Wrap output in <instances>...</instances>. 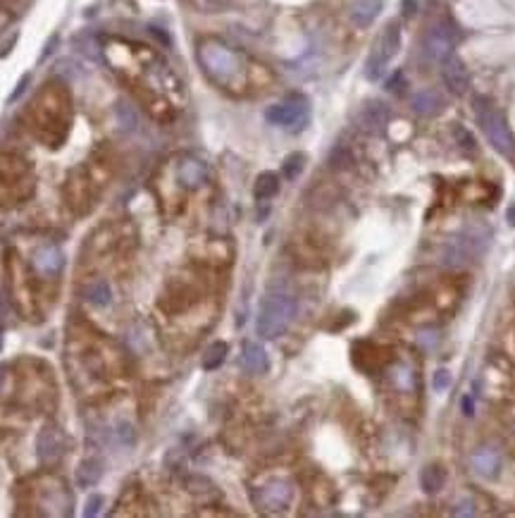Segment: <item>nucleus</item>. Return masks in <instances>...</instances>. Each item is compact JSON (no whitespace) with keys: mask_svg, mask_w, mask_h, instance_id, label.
Masks as SVG:
<instances>
[{"mask_svg":"<svg viewBox=\"0 0 515 518\" xmlns=\"http://www.w3.org/2000/svg\"><path fill=\"white\" fill-rule=\"evenodd\" d=\"M296 299L284 292H270L267 297L260 301L258 308V323L256 330L263 339H277L289 330V325L296 318Z\"/></svg>","mask_w":515,"mask_h":518,"instance_id":"2","label":"nucleus"},{"mask_svg":"<svg viewBox=\"0 0 515 518\" xmlns=\"http://www.w3.org/2000/svg\"><path fill=\"white\" fill-rule=\"evenodd\" d=\"M265 117L270 124H277V127H284L289 132H301L308 124L310 106L303 96H289L286 101L270 106L265 110Z\"/></svg>","mask_w":515,"mask_h":518,"instance_id":"5","label":"nucleus"},{"mask_svg":"<svg viewBox=\"0 0 515 518\" xmlns=\"http://www.w3.org/2000/svg\"><path fill=\"white\" fill-rule=\"evenodd\" d=\"M227 351H229L227 341H212L205 349V356H203V368H205V370H217V368L225 363Z\"/></svg>","mask_w":515,"mask_h":518,"instance_id":"21","label":"nucleus"},{"mask_svg":"<svg viewBox=\"0 0 515 518\" xmlns=\"http://www.w3.org/2000/svg\"><path fill=\"white\" fill-rule=\"evenodd\" d=\"M196 55H199L203 72L225 89L241 84L243 77H246V65H243L241 53H236L217 39H203Z\"/></svg>","mask_w":515,"mask_h":518,"instance_id":"1","label":"nucleus"},{"mask_svg":"<svg viewBox=\"0 0 515 518\" xmlns=\"http://www.w3.org/2000/svg\"><path fill=\"white\" fill-rule=\"evenodd\" d=\"M387 120H389V110L382 103H367L361 110V124H363V129L370 134H382L384 127H387Z\"/></svg>","mask_w":515,"mask_h":518,"instance_id":"13","label":"nucleus"},{"mask_svg":"<svg viewBox=\"0 0 515 518\" xmlns=\"http://www.w3.org/2000/svg\"><path fill=\"white\" fill-rule=\"evenodd\" d=\"M382 10V0H351L348 3V17L358 27H367Z\"/></svg>","mask_w":515,"mask_h":518,"instance_id":"11","label":"nucleus"},{"mask_svg":"<svg viewBox=\"0 0 515 518\" xmlns=\"http://www.w3.org/2000/svg\"><path fill=\"white\" fill-rule=\"evenodd\" d=\"M241 366L246 368L248 372H265L270 366L267 354L265 349L258 344V341H243L241 346Z\"/></svg>","mask_w":515,"mask_h":518,"instance_id":"14","label":"nucleus"},{"mask_svg":"<svg viewBox=\"0 0 515 518\" xmlns=\"http://www.w3.org/2000/svg\"><path fill=\"white\" fill-rule=\"evenodd\" d=\"M506 217H508V225H511V227H515V206H511V208H508Z\"/></svg>","mask_w":515,"mask_h":518,"instance_id":"29","label":"nucleus"},{"mask_svg":"<svg viewBox=\"0 0 515 518\" xmlns=\"http://www.w3.org/2000/svg\"><path fill=\"white\" fill-rule=\"evenodd\" d=\"M62 452H65L62 430L55 426H46L39 432V439H36V457H39L41 464H55L62 457Z\"/></svg>","mask_w":515,"mask_h":518,"instance_id":"7","label":"nucleus"},{"mask_svg":"<svg viewBox=\"0 0 515 518\" xmlns=\"http://www.w3.org/2000/svg\"><path fill=\"white\" fill-rule=\"evenodd\" d=\"M291 501V485L289 483H272L263 488V506L267 509H284Z\"/></svg>","mask_w":515,"mask_h":518,"instance_id":"15","label":"nucleus"},{"mask_svg":"<svg viewBox=\"0 0 515 518\" xmlns=\"http://www.w3.org/2000/svg\"><path fill=\"white\" fill-rule=\"evenodd\" d=\"M103 501H105V499H103L101 495H91V497H88V499H86V509H84V516L88 518V516H98V514H101V506H103Z\"/></svg>","mask_w":515,"mask_h":518,"instance_id":"25","label":"nucleus"},{"mask_svg":"<svg viewBox=\"0 0 515 518\" xmlns=\"http://www.w3.org/2000/svg\"><path fill=\"white\" fill-rule=\"evenodd\" d=\"M410 108H413L415 115L430 117V115H434V112L441 108V98H439V93L432 91V89L418 91L413 98H410Z\"/></svg>","mask_w":515,"mask_h":518,"instance_id":"16","label":"nucleus"},{"mask_svg":"<svg viewBox=\"0 0 515 518\" xmlns=\"http://www.w3.org/2000/svg\"><path fill=\"white\" fill-rule=\"evenodd\" d=\"M3 341H5V339H3V332H0V351H3Z\"/></svg>","mask_w":515,"mask_h":518,"instance_id":"31","label":"nucleus"},{"mask_svg":"<svg viewBox=\"0 0 515 518\" xmlns=\"http://www.w3.org/2000/svg\"><path fill=\"white\" fill-rule=\"evenodd\" d=\"M446 483V470L441 468L439 464H430L423 468L420 473V488H423L425 495H436Z\"/></svg>","mask_w":515,"mask_h":518,"instance_id":"17","label":"nucleus"},{"mask_svg":"<svg viewBox=\"0 0 515 518\" xmlns=\"http://www.w3.org/2000/svg\"><path fill=\"white\" fill-rule=\"evenodd\" d=\"M475 110H477V120H480L482 129H485L489 143H492L498 153L511 155L515 151V143H513V137H511V129H508V124H506V120H503L501 112L494 110V108L485 101H477Z\"/></svg>","mask_w":515,"mask_h":518,"instance_id":"4","label":"nucleus"},{"mask_svg":"<svg viewBox=\"0 0 515 518\" xmlns=\"http://www.w3.org/2000/svg\"><path fill=\"white\" fill-rule=\"evenodd\" d=\"M8 315V301H5V297L0 294V318H5Z\"/></svg>","mask_w":515,"mask_h":518,"instance_id":"28","label":"nucleus"},{"mask_svg":"<svg viewBox=\"0 0 515 518\" xmlns=\"http://www.w3.org/2000/svg\"><path fill=\"white\" fill-rule=\"evenodd\" d=\"M0 380H3V366H0Z\"/></svg>","mask_w":515,"mask_h":518,"instance_id":"32","label":"nucleus"},{"mask_svg":"<svg viewBox=\"0 0 515 518\" xmlns=\"http://www.w3.org/2000/svg\"><path fill=\"white\" fill-rule=\"evenodd\" d=\"M489 239L482 237L480 232H463L454 237L449 246L444 248V263L446 266H465V263L480 258L487 251Z\"/></svg>","mask_w":515,"mask_h":518,"instance_id":"6","label":"nucleus"},{"mask_svg":"<svg viewBox=\"0 0 515 518\" xmlns=\"http://www.w3.org/2000/svg\"><path fill=\"white\" fill-rule=\"evenodd\" d=\"M84 299H86V301H91L93 306H108V303H110V299H112L110 284H108L105 279H96V282L86 284Z\"/></svg>","mask_w":515,"mask_h":518,"instance_id":"20","label":"nucleus"},{"mask_svg":"<svg viewBox=\"0 0 515 518\" xmlns=\"http://www.w3.org/2000/svg\"><path fill=\"white\" fill-rule=\"evenodd\" d=\"M463 413H465V416H472V399L470 397H463Z\"/></svg>","mask_w":515,"mask_h":518,"instance_id":"27","label":"nucleus"},{"mask_svg":"<svg viewBox=\"0 0 515 518\" xmlns=\"http://www.w3.org/2000/svg\"><path fill=\"white\" fill-rule=\"evenodd\" d=\"M208 177L205 163H201L199 158H184L176 168V179L184 186H201Z\"/></svg>","mask_w":515,"mask_h":518,"instance_id":"12","label":"nucleus"},{"mask_svg":"<svg viewBox=\"0 0 515 518\" xmlns=\"http://www.w3.org/2000/svg\"><path fill=\"white\" fill-rule=\"evenodd\" d=\"M62 266H65V256H62V251L57 246L46 244L34 251V268L41 275H46V277L57 275L62 270Z\"/></svg>","mask_w":515,"mask_h":518,"instance_id":"9","label":"nucleus"},{"mask_svg":"<svg viewBox=\"0 0 515 518\" xmlns=\"http://www.w3.org/2000/svg\"><path fill=\"white\" fill-rule=\"evenodd\" d=\"M405 8H408V10H405V14H413V10H415V3H413V0H405Z\"/></svg>","mask_w":515,"mask_h":518,"instance_id":"30","label":"nucleus"},{"mask_svg":"<svg viewBox=\"0 0 515 518\" xmlns=\"http://www.w3.org/2000/svg\"><path fill=\"white\" fill-rule=\"evenodd\" d=\"M432 387H434L436 392H444L451 387V375L449 370H436L434 372V380H432Z\"/></svg>","mask_w":515,"mask_h":518,"instance_id":"24","label":"nucleus"},{"mask_svg":"<svg viewBox=\"0 0 515 518\" xmlns=\"http://www.w3.org/2000/svg\"><path fill=\"white\" fill-rule=\"evenodd\" d=\"M279 191V175L277 172H260L253 184V194L258 201H270Z\"/></svg>","mask_w":515,"mask_h":518,"instance_id":"19","label":"nucleus"},{"mask_svg":"<svg viewBox=\"0 0 515 518\" xmlns=\"http://www.w3.org/2000/svg\"><path fill=\"white\" fill-rule=\"evenodd\" d=\"M441 77H444L446 89L456 93V96H463L467 91V86H470V72H467L465 62L454 53L441 62Z\"/></svg>","mask_w":515,"mask_h":518,"instance_id":"8","label":"nucleus"},{"mask_svg":"<svg viewBox=\"0 0 515 518\" xmlns=\"http://www.w3.org/2000/svg\"><path fill=\"white\" fill-rule=\"evenodd\" d=\"M451 48H454V41H451L449 31L444 27H434L425 36V53L439 65L451 55Z\"/></svg>","mask_w":515,"mask_h":518,"instance_id":"10","label":"nucleus"},{"mask_svg":"<svg viewBox=\"0 0 515 518\" xmlns=\"http://www.w3.org/2000/svg\"><path fill=\"white\" fill-rule=\"evenodd\" d=\"M303 168H305V155L291 153V155H286L284 163H282V175L289 179V182H294V179H299V175L303 172Z\"/></svg>","mask_w":515,"mask_h":518,"instance_id":"23","label":"nucleus"},{"mask_svg":"<svg viewBox=\"0 0 515 518\" xmlns=\"http://www.w3.org/2000/svg\"><path fill=\"white\" fill-rule=\"evenodd\" d=\"M103 461L101 459H86L81 461V466L77 468V483L79 488H93L98 485V480L103 478Z\"/></svg>","mask_w":515,"mask_h":518,"instance_id":"18","label":"nucleus"},{"mask_svg":"<svg viewBox=\"0 0 515 518\" xmlns=\"http://www.w3.org/2000/svg\"><path fill=\"white\" fill-rule=\"evenodd\" d=\"M472 466H475L477 473L482 475H494L498 468V457L494 449H480V452L472 457Z\"/></svg>","mask_w":515,"mask_h":518,"instance_id":"22","label":"nucleus"},{"mask_svg":"<svg viewBox=\"0 0 515 518\" xmlns=\"http://www.w3.org/2000/svg\"><path fill=\"white\" fill-rule=\"evenodd\" d=\"M398 48H401V27H398V22H392L377 36V41H374V46L370 50V58L365 62L367 79L370 81L382 79L384 70H387V65L392 62L394 55L398 53Z\"/></svg>","mask_w":515,"mask_h":518,"instance_id":"3","label":"nucleus"},{"mask_svg":"<svg viewBox=\"0 0 515 518\" xmlns=\"http://www.w3.org/2000/svg\"><path fill=\"white\" fill-rule=\"evenodd\" d=\"M27 84H29V74H24L22 79H19L17 89H14V91H12V96H10V101H17V98L24 93V89H27Z\"/></svg>","mask_w":515,"mask_h":518,"instance_id":"26","label":"nucleus"}]
</instances>
